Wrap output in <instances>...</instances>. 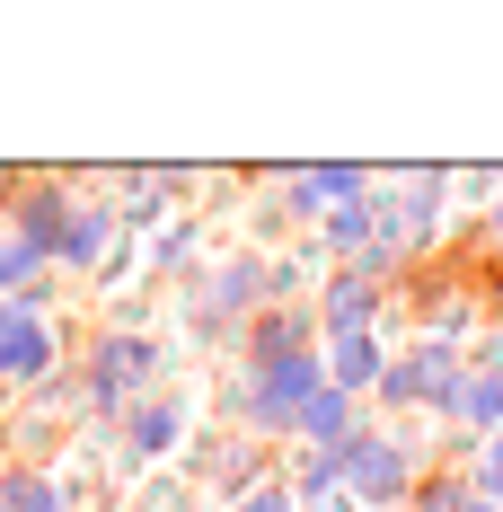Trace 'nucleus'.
<instances>
[{
  "label": "nucleus",
  "instance_id": "1",
  "mask_svg": "<svg viewBox=\"0 0 503 512\" xmlns=\"http://www.w3.org/2000/svg\"><path fill=\"white\" fill-rule=\"evenodd\" d=\"M53 362H62L53 354V327L9 301L0 309V380H53Z\"/></svg>",
  "mask_w": 503,
  "mask_h": 512
},
{
  "label": "nucleus",
  "instance_id": "2",
  "mask_svg": "<svg viewBox=\"0 0 503 512\" xmlns=\"http://www.w3.org/2000/svg\"><path fill=\"white\" fill-rule=\"evenodd\" d=\"M177 433H186V407H177V398H133V407H124V451H133V460H159Z\"/></svg>",
  "mask_w": 503,
  "mask_h": 512
},
{
  "label": "nucleus",
  "instance_id": "3",
  "mask_svg": "<svg viewBox=\"0 0 503 512\" xmlns=\"http://www.w3.org/2000/svg\"><path fill=\"white\" fill-rule=\"evenodd\" d=\"M345 477H353L345 495H398V486H406V451L362 433V442H345Z\"/></svg>",
  "mask_w": 503,
  "mask_h": 512
},
{
  "label": "nucleus",
  "instance_id": "4",
  "mask_svg": "<svg viewBox=\"0 0 503 512\" xmlns=\"http://www.w3.org/2000/svg\"><path fill=\"white\" fill-rule=\"evenodd\" d=\"M336 354H327V371H336V389H371L380 380V336L371 327H353V336H327Z\"/></svg>",
  "mask_w": 503,
  "mask_h": 512
},
{
  "label": "nucleus",
  "instance_id": "5",
  "mask_svg": "<svg viewBox=\"0 0 503 512\" xmlns=\"http://www.w3.org/2000/svg\"><path fill=\"white\" fill-rule=\"evenodd\" d=\"M371 301H380V274H371V265H353L345 283L327 292V318H336V336H353V327L371 318Z\"/></svg>",
  "mask_w": 503,
  "mask_h": 512
},
{
  "label": "nucleus",
  "instance_id": "6",
  "mask_svg": "<svg viewBox=\"0 0 503 512\" xmlns=\"http://www.w3.org/2000/svg\"><path fill=\"white\" fill-rule=\"evenodd\" d=\"M292 433H327V442H362V424H353V407H345V389H318V398H309L301 407V424H292Z\"/></svg>",
  "mask_w": 503,
  "mask_h": 512
},
{
  "label": "nucleus",
  "instance_id": "7",
  "mask_svg": "<svg viewBox=\"0 0 503 512\" xmlns=\"http://www.w3.org/2000/svg\"><path fill=\"white\" fill-rule=\"evenodd\" d=\"M0 495H9V512H62L53 477H36V468H9V477H0Z\"/></svg>",
  "mask_w": 503,
  "mask_h": 512
},
{
  "label": "nucleus",
  "instance_id": "8",
  "mask_svg": "<svg viewBox=\"0 0 503 512\" xmlns=\"http://www.w3.org/2000/svg\"><path fill=\"white\" fill-rule=\"evenodd\" d=\"M459 407H468V424H477V433H495V424H503V371H495V380H477Z\"/></svg>",
  "mask_w": 503,
  "mask_h": 512
},
{
  "label": "nucleus",
  "instance_id": "9",
  "mask_svg": "<svg viewBox=\"0 0 503 512\" xmlns=\"http://www.w3.org/2000/svg\"><path fill=\"white\" fill-rule=\"evenodd\" d=\"M27 274H36V248L9 239V248H0V292H27Z\"/></svg>",
  "mask_w": 503,
  "mask_h": 512
},
{
  "label": "nucleus",
  "instance_id": "10",
  "mask_svg": "<svg viewBox=\"0 0 503 512\" xmlns=\"http://www.w3.org/2000/svg\"><path fill=\"white\" fill-rule=\"evenodd\" d=\"M239 512H292V495H283V486H265V495H248Z\"/></svg>",
  "mask_w": 503,
  "mask_h": 512
},
{
  "label": "nucleus",
  "instance_id": "11",
  "mask_svg": "<svg viewBox=\"0 0 503 512\" xmlns=\"http://www.w3.org/2000/svg\"><path fill=\"white\" fill-rule=\"evenodd\" d=\"M459 512H495V495H468V504H459Z\"/></svg>",
  "mask_w": 503,
  "mask_h": 512
},
{
  "label": "nucleus",
  "instance_id": "12",
  "mask_svg": "<svg viewBox=\"0 0 503 512\" xmlns=\"http://www.w3.org/2000/svg\"><path fill=\"white\" fill-rule=\"evenodd\" d=\"M0 512H9V495H0Z\"/></svg>",
  "mask_w": 503,
  "mask_h": 512
},
{
  "label": "nucleus",
  "instance_id": "13",
  "mask_svg": "<svg viewBox=\"0 0 503 512\" xmlns=\"http://www.w3.org/2000/svg\"><path fill=\"white\" fill-rule=\"evenodd\" d=\"M327 512H345V504H327Z\"/></svg>",
  "mask_w": 503,
  "mask_h": 512
},
{
  "label": "nucleus",
  "instance_id": "14",
  "mask_svg": "<svg viewBox=\"0 0 503 512\" xmlns=\"http://www.w3.org/2000/svg\"><path fill=\"white\" fill-rule=\"evenodd\" d=\"M495 221H503V204H495Z\"/></svg>",
  "mask_w": 503,
  "mask_h": 512
}]
</instances>
